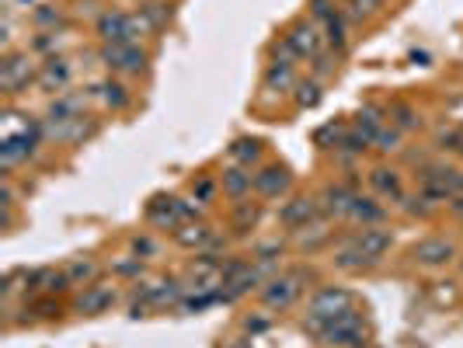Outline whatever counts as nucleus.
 I'll return each instance as SVG.
<instances>
[{"label":"nucleus","mask_w":463,"mask_h":348,"mask_svg":"<svg viewBox=\"0 0 463 348\" xmlns=\"http://www.w3.org/2000/svg\"><path fill=\"white\" fill-rule=\"evenodd\" d=\"M98 60H101L108 70L126 74V77L147 74V63H150V56L140 49V42H108V46H101Z\"/></svg>","instance_id":"1"},{"label":"nucleus","mask_w":463,"mask_h":348,"mask_svg":"<svg viewBox=\"0 0 463 348\" xmlns=\"http://www.w3.org/2000/svg\"><path fill=\"white\" fill-rule=\"evenodd\" d=\"M303 282H307V275L296 268V272H286V275H276V279H269L265 286H262V303L265 307H272V310H286V307H293V300L303 293Z\"/></svg>","instance_id":"2"},{"label":"nucleus","mask_w":463,"mask_h":348,"mask_svg":"<svg viewBox=\"0 0 463 348\" xmlns=\"http://www.w3.org/2000/svg\"><path fill=\"white\" fill-rule=\"evenodd\" d=\"M317 213H321V202L317 199H310V195H296V199H289V202H282L279 206V223L286 227V230H303L310 220H317Z\"/></svg>","instance_id":"3"},{"label":"nucleus","mask_w":463,"mask_h":348,"mask_svg":"<svg viewBox=\"0 0 463 348\" xmlns=\"http://www.w3.org/2000/svg\"><path fill=\"white\" fill-rule=\"evenodd\" d=\"M411 258L418 261L422 268H443V265H450V261L457 258V248L446 237H429V241H422V244L411 248Z\"/></svg>","instance_id":"4"},{"label":"nucleus","mask_w":463,"mask_h":348,"mask_svg":"<svg viewBox=\"0 0 463 348\" xmlns=\"http://www.w3.org/2000/svg\"><path fill=\"white\" fill-rule=\"evenodd\" d=\"M94 32L105 46L108 42H129V14L126 11H101L94 21Z\"/></svg>","instance_id":"5"},{"label":"nucleus","mask_w":463,"mask_h":348,"mask_svg":"<svg viewBox=\"0 0 463 348\" xmlns=\"http://www.w3.org/2000/svg\"><path fill=\"white\" fill-rule=\"evenodd\" d=\"M289 185H293V174L286 171V168H279V164H269V168H262V171L255 174V192L265 195V199L286 195Z\"/></svg>","instance_id":"6"},{"label":"nucleus","mask_w":463,"mask_h":348,"mask_svg":"<svg viewBox=\"0 0 463 348\" xmlns=\"http://www.w3.org/2000/svg\"><path fill=\"white\" fill-rule=\"evenodd\" d=\"M286 42L300 53V60H314L317 53H321V35H317V28L310 25V21H296L289 32H286Z\"/></svg>","instance_id":"7"},{"label":"nucleus","mask_w":463,"mask_h":348,"mask_svg":"<svg viewBox=\"0 0 463 348\" xmlns=\"http://www.w3.org/2000/svg\"><path fill=\"white\" fill-rule=\"evenodd\" d=\"M352 199H356V192L349 185H324V192H321V213L342 220V216H349Z\"/></svg>","instance_id":"8"},{"label":"nucleus","mask_w":463,"mask_h":348,"mask_svg":"<svg viewBox=\"0 0 463 348\" xmlns=\"http://www.w3.org/2000/svg\"><path fill=\"white\" fill-rule=\"evenodd\" d=\"M28 77H32V60H28V56L14 53V56L4 60V67H0V84H4L7 94H18V87L28 84Z\"/></svg>","instance_id":"9"},{"label":"nucleus","mask_w":463,"mask_h":348,"mask_svg":"<svg viewBox=\"0 0 463 348\" xmlns=\"http://www.w3.org/2000/svg\"><path fill=\"white\" fill-rule=\"evenodd\" d=\"M70 77H74V70H70V63H67L63 56L46 60V63H42V70H39V84L46 87V91H56V94H63V91H67Z\"/></svg>","instance_id":"10"},{"label":"nucleus","mask_w":463,"mask_h":348,"mask_svg":"<svg viewBox=\"0 0 463 348\" xmlns=\"http://www.w3.org/2000/svg\"><path fill=\"white\" fill-rule=\"evenodd\" d=\"M115 303V289L112 286H101V282H91L81 296H77V310L81 314H105L108 307Z\"/></svg>","instance_id":"11"},{"label":"nucleus","mask_w":463,"mask_h":348,"mask_svg":"<svg viewBox=\"0 0 463 348\" xmlns=\"http://www.w3.org/2000/svg\"><path fill=\"white\" fill-rule=\"evenodd\" d=\"M81 115H84V98H81V94H60V98L49 105L46 122L67 126V122H74V119H81Z\"/></svg>","instance_id":"12"},{"label":"nucleus","mask_w":463,"mask_h":348,"mask_svg":"<svg viewBox=\"0 0 463 348\" xmlns=\"http://www.w3.org/2000/svg\"><path fill=\"white\" fill-rule=\"evenodd\" d=\"M352 241H356V244L363 248V255L373 261H380L387 251H390V244H394L390 230H376V227H363V234H356Z\"/></svg>","instance_id":"13"},{"label":"nucleus","mask_w":463,"mask_h":348,"mask_svg":"<svg viewBox=\"0 0 463 348\" xmlns=\"http://www.w3.org/2000/svg\"><path fill=\"white\" fill-rule=\"evenodd\" d=\"M220 188H223L230 199H244V195L255 188V174H248V168H241V164L223 168V174H220Z\"/></svg>","instance_id":"14"},{"label":"nucleus","mask_w":463,"mask_h":348,"mask_svg":"<svg viewBox=\"0 0 463 348\" xmlns=\"http://www.w3.org/2000/svg\"><path fill=\"white\" fill-rule=\"evenodd\" d=\"M35 140H39V136H28V133H21V136H7L4 147H0V154H4V168L11 171L18 161H28V157L35 154Z\"/></svg>","instance_id":"15"},{"label":"nucleus","mask_w":463,"mask_h":348,"mask_svg":"<svg viewBox=\"0 0 463 348\" xmlns=\"http://www.w3.org/2000/svg\"><path fill=\"white\" fill-rule=\"evenodd\" d=\"M370 185L376 195H383V199H394V202H401L404 199V185H401V174L390 171V168H373L370 171Z\"/></svg>","instance_id":"16"},{"label":"nucleus","mask_w":463,"mask_h":348,"mask_svg":"<svg viewBox=\"0 0 463 348\" xmlns=\"http://www.w3.org/2000/svg\"><path fill=\"white\" fill-rule=\"evenodd\" d=\"M67 286H70L67 272H56V268L28 272V293H56V289H67Z\"/></svg>","instance_id":"17"},{"label":"nucleus","mask_w":463,"mask_h":348,"mask_svg":"<svg viewBox=\"0 0 463 348\" xmlns=\"http://www.w3.org/2000/svg\"><path fill=\"white\" fill-rule=\"evenodd\" d=\"M94 98L101 101V105H108V108H115V112H122V108H129V101H133V94L126 91L122 81H101V84H94Z\"/></svg>","instance_id":"18"},{"label":"nucleus","mask_w":463,"mask_h":348,"mask_svg":"<svg viewBox=\"0 0 463 348\" xmlns=\"http://www.w3.org/2000/svg\"><path fill=\"white\" fill-rule=\"evenodd\" d=\"M175 241L192 251V248H206V244H213V234H209L206 223H195V220H192V223H182V227L175 230Z\"/></svg>","instance_id":"19"},{"label":"nucleus","mask_w":463,"mask_h":348,"mask_svg":"<svg viewBox=\"0 0 463 348\" xmlns=\"http://www.w3.org/2000/svg\"><path fill=\"white\" fill-rule=\"evenodd\" d=\"M349 216H352V220H359L363 227H373V223H380V220H383V206H380V202H373L370 195H359V192H356Z\"/></svg>","instance_id":"20"},{"label":"nucleus","mask_w":463,"mask_h":348,"mask_svg":"<svg viewBox=\"0 0 463 348\" xmlns=\"http://www.w3.org/2000/svg\"><path fill=\"white\" fill-rule=\"evenodd\" d=\"M335 265H338L342 272H363L366 265H376V261L366 258V255H363V248H359L356 241H349V244L335 255Z\"/></svg>","instance_id":"21"},{"label":"nucleus","mask_w":463,"mask_h":348,"mask_svg":"<svg viewBox=\"0 0 463 348\" xmlns=\"http://www.w3.org/2000/svg\"><path fill=\"white\" fill-rule=\"evenodd\" d=\"M289 87H296V74H293V67H286V63H269V70H265V91H289Z\"/></svg>","instance_id":"22"},{"label":"nucleus","mask_w":463,"mask_h":348,"mask_svg":"<svg viewBox=\"0 0 463 348\" xmlns=\"http://www.w3.org/2000/svg\"><path fill=\"white\" fill-rule=\"evenodd\" d=\"M230 157H234L241 168H248V164L262 161V143H258V140H251V136H244V140H234V147H230Z\"/></svg>","instance_id":"23"},{"label":"nucleus","mask_w":463,"mask_h":348,"mask_svg":"<svg viewBox=\"0 0 463 348\" xmlns=\"http://www.w3.org/2000/svg\"><path fill=\"white\" fill-rule=\"evenodd\" d=\"M359 122H356V129L359 133H366L370 140H376V133L383 129V112L376 108V105H366V108H359V115H356Z\"/></svg>","instance_id":"24"},{"label":"nucleus","mask_w":463,"mask_h":348,"mask_svg":"<svg viewBox=\"0 0 463 348\" xmlns=\"http://www.w3.org/2000/svg\"><path fill=\"white\" fill-rule=\"evenodd\" d=\"M324 42H328L331 49H338V53L349 46V32H345V18H342V14H335V18L324 25Z\"/></svg>","instance_id":"25"},{"label":"nucleus","mask_w":463,"mask_h":348,"mask_svg":"<svg viewBox=\"0 0 463 348\" xmlns=\"http://www.w3.org/2000/svg\"><path fill=\"white\" fill-rule=\"evenodd\" d=\"M390 122H394V129H401V133L422 126V119H418V112H415L411 105H390Z\"/></svg>","instance_id":"26"},{"label":"nucleus","mask_w":463,"mask_h":348,"mask_svg":"<svg viewBox=\"0 0 463 348\" xmlns=\"http://www.w3.org/2000/svg\"><path fill=\"white\" fill-rule=\"evenodd\" d=\"M136 14L147 21V28H150V32H161V28H164V21H168V4H157V0H150V4H143Z\"/></svg>","instance_id":"27"},{"label":"nucleus","mask_w":463,"mask_h":348,"mask_svg":"<svg viewBox=\"0 0 463 348\" xmlns=\"http://www.w3.org/2000/svg\"><path fill=\"white\" fill-rule=\"evenodd\" d=\"M94 275H98V265L91 258H74L67 265V279H70V286H81V282H91Z\"/></svg>","instance_id":"28"},{"label":"nucleus","mask_w":463,"mask_h":348,"mask_svg":"<svg viewBox=\"0 0 463 348\" xmlns=\"http://www.w3.org/2000/svg\"><path fill=\"white\" fill-rule=\"evenodd\" d=\"M401 202H404V213H411V216H432V213L439 209V202L429 199L425 192H422V195H404Z\"/></svg>","instance_id":"29"},{"label":"nucleus","mask_w":463,"mask_h":348,"mask_svg":"<svg viewBox=\"0 0 463 348\" xmlns=\"http://www.w3.org/2000/svg\"><path fill=\"white\" fill-rule=\"evenodd\" d=\"M258 216H262V209L255 206V202H241L237 209H234V227L244 234V230H255L258 227Z\"/></svg>","instance_id":"30"},{"label":"nucleus","mask_w":463,"mask_h":348,"mask_svg":"<svg viewBox=\"0 0 463 348\" xmlns=\"http://www.w3.org/2000/svg\"><path fill=\"white\" fill-rule=\"evenodd\" d=\"M345 133H349V129H345L342 122H328V126H321V129L314 133V143H317V147H338V143L345 140Z\"/></svg>","instance_id":"31"},{"label":"nucleus","mask_w":463,"mask_h":348,"mask_svg":"<svg viewBox=\"0 0 463 348\" xmlns=\"http://www.w3.org/2000/svg\"><path fill=\"white\" fill-rule=\"evenodd\" d=\"M296 105L300 108H314L321 101V81H296Z\"/></svg>","instance_id":"32"},{"label":"nucleus","mask_w":463,"mask_h":348,"mask_svg":"<svg viewBox=\"0 0 463 348\" xmlns=\"http://www.w3.org/2000/svg\"><path fill=\"white\" fill-rule=\"evenodd\" d=\"M303 230H307V227H303ZM324 241H328V223H324V220H317L307 234H300V237H296V244H300L303 251H314V248H317V244H324Z\"/></svg>","instance_id":"33"},{"label":"nucleus","mask_w":463,"mask_h":348,"mask_svg":"<svg viewBox=\"0 0 463 348\" xmlns=\"http://www.w3.org/2000/svg\"><path fill=\"white\" fill-rule=\"evenodd\" d=\"M373 147H376L380 154L397 150V147H401V129H394V126H390V129H380V133H376V140H373Z\"/></svg>","instance_id":"34"},{"label":"nucleus","mask_w":463,"mask_h":348,"mask_svg":"<svg viewBox=\"0 0 463 348\" xmlns=\"http://www.w3.org/2000/svg\"><path fill=\"white\" fill-rule=\"evenodd\" d=\"M307 7H310V14H314L317 21H324V25L338 14V11H335V0H310Z\"/></svg>","instance_id":"35"},{"label":"nucleus","mask_w":463,"mask_h":348,"mask_svg":"<svg viewBox=\"0 0 463 348\" xmlns=\"http://www.w3.org/2000/svg\"><path fill=\"white\" fill-rule=\"evenodd\" d=\"M192 195H195V202H209L216 195V181L213 178H199L195 188H192Z\"/></svg>","instance_id":"36"},{"label":"nucleus","mask_w":463,"mask_h":348,"mask_svg":"<svg viewBox=\"0 0 463 348\" xmlns=\"http://www.w3.org/2000/svg\"><path fill=\"white\" fill-rule=\"evenodd\" d=\"M133 255L136 258H154L157 255V241L154 237H133Z\"/></svg>","instance_id":"37"},{"label":"nucleus","mask_w":463,"mask_h":348,"mask_svg":"<svg viewBox=\"0 0 463 348\" xmlns=\"http://www.w3.org/2000/svg\"><path fill=\"white\" fill-rule=\"evenodd\" d=\"M383 7V0H352V18H370Z\"/></svg>","instance_id":"38"},{"label":"nucleus","mask_w":463,"mask_h":348,"mask_svg":"<svg viewBox=\"0 0 463 348\" xmlns=\"http://www.w3.org/2000/svg\"><path fill=\"white\" fill-rule=\"evenodd\" d=\"M331 74H335L331 56H321V53H317V56H314V77H317V81H324V77H331Z\"/></svg>","instance_id":"39"},{"label":"nucleus","mask_w":463,"mask_h":348,"mask_svg":"<svg viewBox=\"0 0 463 348\" xmlns=\"http://www.w3.org/2000/svg\"><path fill=\"white\" fill-rule=\"evenodd\" d=\"M115 275H136V279H140V275H143V261L140 258L119 261V265H115Z\"/></svg>","instance_id":"40"},{"label":"nucleus","mask_w":463,"mask_h":348,"mask_svg":"<svg viewBox=\"0 0 463 348\" xmlns=\"http://www.w3.org/2000/svg\"><path fill=\"white\" fill-rule=\"evenodd\" d=\"M32 18H35L39 25H60V21H63V14H60V11H49V7H39Z\"/></svg>","instance_id":"41"},{"label":"nucleus","mask_w":463,"mask_h":348,"mask_svg":"<svg viewBox=\"0 0 463 348\" xmlns=\"http://www.w3.org/2000/svg\"><path fill=\"white\" fill-rule=\"evenodd\" d=\"M279 255H282V241H269L258 248V261H276Z\"/></svg>","instance_id":"42"},{"label":"nucleus","mask_w":463,"mask_h":348,"mask_svg":"<svg viewBox=\"0 0 463 348\" xmlns=\"http://www.w3.org/2000/svg\"><path fill=\"white\" fill-rule=\"evenodd\" d=\"M244 328H248V331H265V328H269V317H248Z\"/></svg>","instance_id":"43"},{"label":"nucleus","mask_w":463,"mask_h":348,"mask_svg":"<svg viewBox=\"0 0 463 348\" xmlns=\"http://www.w3.org/2000/svg\"><path fill=\"white\" fill-rule=\"evenodd\" d=\"M450 213H453V216H463V195H457V199L450 202Z\"/></svg>","instance_id":"44"},{"label":"nucleus","mask_w":463,"mask_h":348,"mask_svg":"<svg viewBox=\"0 0 463 348\" xmlns=\"http://www.w3.org/2000/svg\"><path fill=\"white\" fill-rule=\"evenodd\" d=\"M11 4H14V0H11ZM18 4H28V7H32V0H18Z\"/></svg>","instance_id":"45"},{"label":"nucleus","mask_w":463,"mask_h":348,"mask_svg":"<svg viewBox=\"0 0 463 348\" xmlns=\"http://www.w3.org/2000/svg\"><path fill=\"white\" fill-rule=\"evenodd\" d=\"M136 4H140V0H136Z\"/></svg>","instance_id":"46"}]
</instances>
